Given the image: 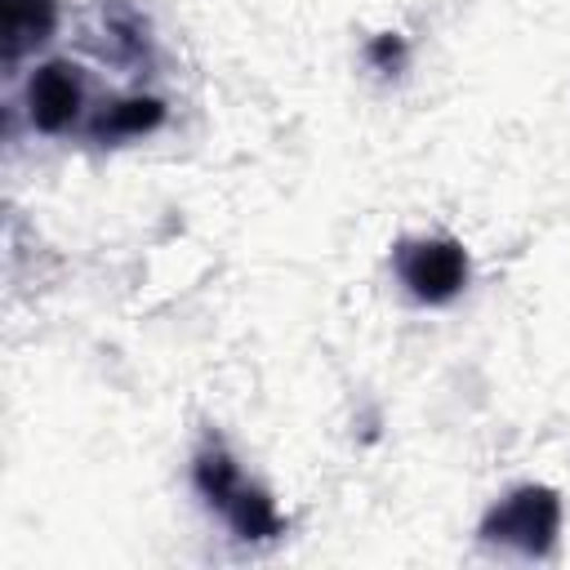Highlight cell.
I'll use <instances>...</instances> for the list:
<instances>
[{"instance_id": "cell-2", "label": "cell", "mask_w": 570, "mask_h": 570, "mask_svg": "<svg viewBox=\"0 0 570 570\" xmlns=\"http://www.w3.org/2000/svg\"><path fill=\"white\" fill-rule=\"evenodd\" d=\"M76 98H80V89L67 67H45L31 80V111L40 125H62L76 111Z\"/></svg>"}, {"instance_id": "cell-1", "label": "cell", "mask_w": 570, "mask_h": 570, "mask_svg": "<svg viewBox=\"0 0 570 570\" xmlns=\"http://www.w3.org/2000/svg\"><path fill=\"white\" fill-rule=\"evenodd\" d=\"M459 276H463V258H459L454 245H414L405 254V281L419 294L441 298V294H450L459 285Z\"/></svg>"}]
</instances>
